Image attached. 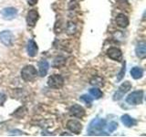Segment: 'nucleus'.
Segmentation results:
<instances>
[{
  "mask_svg": "<svg viewBox=\"0 0 146 137\" xmlns=\"http://www.w3.org/2000/svg\"><path fill=\"white\" fill-rule=\"evenodd\" d=\"M106 126V121L104 119H93L90 122L89 128H88V132L90 135H97V132H100V134L102 135L104 134H102V131L103 128ZM105 135V134H104Z\"/></svg>",
  "mask_w": 146,
  "mask_h": 137,
  "instance_id": "obj_1",
  "label": "nucleus"
},
{
  "mask_svg": "<svg viewBox=\"0 0 146 137\" xmlns=\"http://www.w3.org/2000/svg\"><path fill=\"white\" fill-rule=\"evenodd\" d=\"M36 75H38L36 70L32 65H27L23 68L21 70V77L25 81H32Z\"/></svg>",
  "mask_w": 146,
  "mask_h": 137,
  "instance_id": "obj_2",
  "label": "nucleus"
},
{
  "mask_svg": "<svg viewBox=\"0 0 146 137\" xmlns=\"http://www.w3.org/2000/svg\"><path fill=\"white\" fill-rule=\"evenodd\" d=\"M143 90H136L130 93L127 96L126 102L131 105H139L143 103Z\"/></svg>",
  "mask_w": 146,
  "mask_h": 137,
  "instance_id": "obj_3",
  "label": "nucleus"
},
{
  "mask_svg": "<svg viewBox=\"0 0 146 137\" xmlns=\"http://www.w3.org/2000/svg\"><path fill=\"white\" fill-rule=\"evenodd\" d=\"M48 85L52 89H60L64 85V78L58 74L50 76L48 80Z\"/></svg>",
  "mask_w": 146,
  "mask_h": 137,
  "instance_id": "obj_4",
  "label": "nucleus"
},
{
  "mask_svg": "<svg viewBox=\"0 0 146 137\" xmlns=\"http://www.w3.org/2000/svg\"><path fill=\"white\" fill-rule=\"evenodd\" d=\"M0 41L7 47H11L15 41V37L12 34L11 31L4 30L0 32Z\"/></svg>",
  "mask_w": 146,
  "mask_h": 137,
  "instance_id": "obj_5",
  "label": "nucleus"
},
{
  "mask_svg": "<svg viewBox=\"0 0 146 137\" xmlns=\"http://www.w3.org/2000/svg\"><path fill=\"white\" fill-rule=\"evenodd\" d=\"M131 89V83L130 81H124L123 83L119 87V90H118V91L117 92L114 94V96H113V99L114 100H120V99H121L122 98V96L124 95L126 92H128Z\"/></svg>",
  "mask_w": 146,
  "mask_h": 137,
  "instance_id": "obj_6",
  "label": "nucleus"
},
{
  "mask_svg": "<svg viewBox=\"0 0 146 137\" xmlns=\"http://www.w3.org/2000/svg\"><path fill=\"white\" fill-rule=\"evenodd\" d=\"M107 55L110 59H113V61H116L119 62L122 61V52L118 48H110L107 50Z\"/></svg>",
  "mask_w": 146,
  "mask_h": 137,
  "instance_id": "obj_7",
  "label": "nucleus"
},
{
  "mask_svg": "<svg viewBox=\"0 0 146 137\" xmlns=\"http://www.w3.org/2000/svg\"><path fill=\"white\" fill-rule=\"evenodd\" d=\"M67 128L73 134H80L82 130V124L77 120H70L67 122Z\"/></svg>",
  "mask_w": 146,
  "mask_h": 137,
  "instance_id": "obj_8",
  "label": "nucleus"
},
{
  "mask_svg": "<svg viewBox=\"0 0 146 137\" xmlns=\"http://www.w3.org/2000/svg\"><path fill=\"white\" fill-rule=\"evenodd\" d=\"M39 18V15L36 10L35 9H32V10H29L27 12V24L29 27H34L36 25V21L38 20Z\"/></svg>",
  "mask_w": 146,
  "mask_h": 137,
  "instance_id": "obj_9",
  "label": "nucleus"
},
{
  "mask_svg": "<svg viewBox=\"0 0 146 137\" xmlns=\"http://www.w3.org/2000/svg\"><path fill=\"white\" fill-rule=\"evenodd\" d=\"M70 114L71 116H74L76 118H82L85 115V110L80 105L74 104L70 109Z\"/></svg>",
  "mask_w": 146,
  "mask_h": 137,
  "instance_id": "obj_10",
  "label": "nucleus"
},
{
  "mask_svg": "<svg viewBox=\"0 0 146 137\" xmlns=\"http://www.w3.org/2000/svg\"><path fill=\"white\" fill-rule=\"evenodd\" d=\"M27 55L29 57H35L36 56L38 51V45L35 42L33 39H29L27 41Z\"/></svg>",
  "mask_w": 146,
  "mask_h": 137,
  "instance_id": "obj_11",
  "label": "nucleus"
},
{
  "mask_svg": "<svg viewBox=\"0 0 146 137\" xmlns=\"http://www.w3.org/2000/svg\"><path fill=\"white\" fill-rule=\"evenodd\" d=\"M1 14L3 17L5 19H7V20H10L15 18L17 15V9L15 7H7V8H4L3 10L1 11Z\"/></svg>",
  "mask_w": 146,
  "mask_h": 137,
  "instance_id": "obj_12",
  "label": "nucleus"
},
{
  "mask_svg": "<svg viewBox=\"0 0 146 137\" xmlns=\"http://www.w3.org/2000/svg\"><path fill=\"white\" fill-rule=\"evenodd\" d=\"M116 24L121 27H127L129 25V18L124 14H119L115 18Z\"/></svg>",
  "mask_w": 146,
  "mask_h": 137,
  "instance_id": "obj_13",
  "label": "nucleus"
},
{
  "mask_svg": "<svg viewBox=\"0 0 146 137\" xmlns=\"http://www.w3.org/2000/svg\"><path fill=\"white\" fill-rule=\"evenodd\" d=\"M136 56L140 59H144L146 56V43L145 42H141L137 45L135 49Z\"/></svg>",
  "mask_w": 146,
  "mask_h": 137,
  "instance_id": "obj_14",
  "label": "nucleus"
},
{
  "mask_svg": "<svg viewBox=\"0 0 146 137\" xmlns=\"http://www.w3.org/2000/svg\"><path fill=\"white\" fill-rule=\"evenodd\" d=\"M49 64L47 61H41L38 63V70H39V75L41 77H45L48 71Z\"/></svg>",
  "mask_w": 146,
  "mask_h": 137,
  "instance_id": "obj_15",
  "label": "nucleus"
},
{
  "mask_svg": "<svg viewBox=\"0 0 146 137\" xmlns=\"http://www.w3.org/2000/svg\"><path fill=\"white\" fill-rule=\"evenodd\" d=\"M121 120V122L123 123V124L127 127H132V126L136 125V123H137V122L134 120V119L131 118L130 115H128V114L122 115Z\"/></svg>",
  "mask_w": 146,
  "mask_h": 137,
  "instance_id": "obj_16",
  "label": "nucleus"
},
{
  "mask_svg": "<svg viewBox=\"0 0 146 137\" xmlns=\"http://www.w3.org/2000/svg\"><path fill=\"white\" fill-rule=\"evenodd\" d=\"M131 75L135 80L141 79V78L143 76V68H141L139 67H133L131 70Z\"/></svg>",
  "mask_w": 146,
  "mask_h": 137,
  "instance_id": "obj_17",
  "label": "nucleus"
},
{
  "mask_svg": "<svg viewBox=\"0 0 146 137\" xmlns=\"http://www.w3.org/2000/svg\"><path fill=\"white\" fill-rule=\"evenodd\" d=\"M90 94L92 96L94 99H100L102 97V91L98 88H91L90 90Z\"/></svg>",
  "mask_w": 146,
  "mask_h": 137,
  "instance_id": "obj_18",
  "label": "nucleus"
},
{
  "mask_svg": "<svg viewBox=\"0 0 146 137\" xmlns=\"http://www.w3.org/2000/svg\"><path fill=\"white\" fill-rule=\"evenodd\" d=\"M66 62V59L63 58V57H57L56 59H54V62H53V66L56 67V68H59L63 66L64 64Z\"/></svg>",
  "mask_w": 146,
  "mask_h": 137,
  "instance_id": "obj_19",
  "label": "nucleus"
},
{
  "mask_svg": "<svg viewBox=\"0 0 146 137\" xmlns=\"http://www.w3.org/2000/svg\"><path fill=\"white\" fill-rule=\"evenodd\" d=\"M90 83L92 85H96V86H102L103 85V80L100 77H95L90 80Z\"/></svg>",
  "mask_w": 146,
  "mask_h": 137,
  "instance_id": "obj_20",
  "label": "nucleus"
},
{
  "mask_svg": "<svg viewBox=\"0 0 146 137\" xmlns=\"http://www.w3.org/2000/svg\"><path fill=\"white\" fill-rule=\"evenodd\" d=\"M80 99L81 100H83V102L87 105H89V106H90L91 103H92V98H91L90 96H89V95H82V96H80Z\"/></svg>",
  "mask_w": 146,
  "mask_h": 137,
  "instance_id": "obj_21",
  "label": "nucleus"
},
{
  "mask_svg": "<svg viewBox=\"0 0 146 137\" xmlns=\"http://www.w3.org/2000/svg\"><path fill=\"white\" fill-rule=\"evenodd\" d=\"M125 71H126V62L124 61V63H123V66H122V68H121V70L120 71V73L117 75V80L118 81H120L121 80V79L123 78V76H124L125 74Z\"/></svg>",
  "mask_w": 146,
  "mask_h": 137,
  "instance_id": "obj_22",
  "label": "nucleus"
},
{
  "mask_svg": "<svg viewBox=\"0 0 146 137\" xmlns=\"http://www.w3.org/2000/svg\"><path fill=\"white\" fill-rule=\"evenodd\" d=\"M117 127H118V123L115 122H110V124L108 126V131L110 132H112L117 129Z\"/></svg>",
  "mask_w": 146,
  "mask_h": 137,
  "instance_id": "obj_23",
  "label": "nucleus"
},
{
  "mask_svg": "<svg viewBox=\"0 0 146 137\" xmlns=\"http://www.w3.org/2000/svg\"><path fill=\"white\" fill-rule=\"evenodd\" d=\"M7 100V96L4 93H0V105H3V103Z\"/></svg>",
  "mask_w": 146,
  "mask_h": 137,
  "instance_id": "obj_24",
  "label": "nucleus"
},
{
  "mask_svg": "<svg viewBox=\"0 0 146 137\" xmlns=\"http://www.w3.org/2000/svg\"><path fill=\"white\" fill-rule=\"evenodd\" d=\"M36 3H38V0H27V4L29 6H35Z\"/></svg>",
  "mask_w": 146,
  "mask_h": 137,
  "instance_id": "obj_25",
  "label": "nucleus"
}]
</instances>
